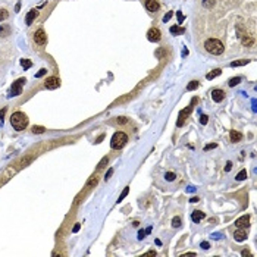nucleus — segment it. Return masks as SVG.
Masks as SVG:
<instances>
[{"mask_svg":"<svg viewBox=\"0 0 257 257\" xmlns=\"http://www.w3.org/2000/svg\"><path fill=\"white\" fill-rule=\"evenodd\" d=\"M128 193H129V187H125V190L122 191V193H121V196H119V198H118V203H121L123 200V198H125V197L128 196Z\"/></svg>","mask_w":257,"mask_h":257,"instance_id":"obj_18","label":"nucleus"},{"mask_svg":"<svg viewBox=\"0 0 257 257\" xmlns=\"http://www.w3.org/2000/svg\"><path fill=\"white\" fill-rule=\"evenodd\" d=\"M106 163H107V157H103V159H102V162H100V165L97 166V169H102V168H103Z\"/></svg>","mask_w":257,"mask_h":257,"instance_id":"obj_29","label":"nucleus"},{"mask_svg":"<svg viewBox=\"0 0 257 257\" xmlns=\"http://www.w3.org/2000/svg\"><path fill=\"white\" fill-rule=\"evenodd\" d=\"M223 97H225V93L222 91V90H213V91H212V98H213L216 103L222 102Z\"/></svg>","mask_w":257,"mask_h":257,"instance_id":"obj_11","label":"nucleus"},{"mask_svg":"<svg viewBox=\"0 0 257 257\" xmlns=\"http://www.w3.org/2000/svg\"><path fill=\"white\" fill-rule=\"evenodd\" d=\"M144 237H146V231L141 229L140 232H138V239H144Z\"/></svg>","mask_w":257,"mask_h":257,"instance_id":"obj_34","label":"nucleus"},{"mask_svg":"<svg viewBox=\"0 0 257 257\" xmlns=\"http://www.w3.org/2000/svg\"><path fill=\"white\" fill-rule=\"evenodd\" d=\"M207 116H206V115H201V116H200V123H201V125H206V123H207Z\"/></svg>","mask_w":257,"mask_h":257,"instance_id":"obj_28","label":"nucleus"},{"mask_svg":"<svg viewBox=\"0 0 257 257\" xmlns=\"http://www.w3.org/2000/svg\"><path fill=\"white\" fill-rule=\"evenodd\" d=\"M198 201V198H197V197H193V198H191V203H197Z\"/></svg>","mask_w":257,"mask_h":257,"instance_id":"obj_42","label":"nucleus"},{"mask_svg":"<svg viewBox=\"0 0 257 257\" xmlns=\"http://www.w3.org/2000/svg\"><path fill=\"white\" fill-rule=\"evenodd\" d=\"M248 63V60L245 59V60H237V62H232L231 63V66L232 68H235V66H242V65H247Z\"/></svg>","mask_w":257,"mask_h":257,"instance_id":"obj_22","label":"nucleus"},{"mask_svg":"<svg viewBox=\"0 0 257 257\" xmlns=\"http://www.w3.org/2000/svg\"><path fill=\"white\" fill-rule=\"evenodd\" d=\"M196 88H198V81H191L190 84H188V87H187L188 91H193V90H196Z\"/></svg>","mask_w":257,"mask_h":257,"instance_id":"obj_19","label":"nucleus"},{"mask_svg":"<svg viewBox=\"0 0 257 257\" xmlns=\"http://www.w3.org/2000/svg\"><path fill=\"white\" fill-rule=\"evenodd\" d=\"M220 72H222L220 69H214V71H212V72H209L207 75H206V78H207L209 81H212V80H214L216 77H219Z\"/></svg>","mask_w":257,"mask_h":257,"instance_id":"obj_14","label":"nucleus"},{"mask_svg":"<svg viewBox=\"0 0 257 257\" xmlns=\"http://www.w3.org/2000/svg\"><path fill=\"white\" fill-rule=\"evenodd\" d=\"M250 225V216H241L239 219L235 220V226L238 228H248Z\"/></svg>","mask_w":257,"mask_h":257,"instance_id":"obj_9","label":"nucleus"},{"mask_svg":"<svg viewBox=\"0 0 257 257\" xmlns=\"http://www.w3.org/2000/svg\"><path fill=\"white\" fill-rule=\"evenodd\" d=\"M126 141H128L126 134H125V132H121V131H118V132H115L113 137H112L110 147H112V148H115V150H118V148H122V147L125 146V143H126Z\"/></svg>","mask_w":257,"mask_h":257,"instance_id":"obj_3","label":"nucleus"},{"mask_svg":"<svg viewBox=\"0 0 257 257\" xmlns=\"http://www.w3.org/2000/svg\"><path fill=\"white\" fill-rule=\"evenodd\" d=\"M10 123H12L13 129H16V131H24L27 128V125H28V118L25 113L22 112H15L10 118Z\"/></svg>","mask_w":257,"mask_h":257,"instance_id":"obj_1","label":"nucleus"},{"mask_svg":"<svg viewBox=\"0 0 257 257\" xmlns=\"http://www.w3.org/2000/svg\"><path fill=\"white\" fill-rule=\"evenodd\" d=\"M5 112H6V109H3L2 112H0V121L3 119V115H5Z\"/></svg>","mask_w":257,"mask_h":257,"instance_id":"obj_41","label":"nucleus"},{"mask_svg":"<svg viewBox=\"0 0 257 257\" xmlns=\"http://www.w3.org/2000/svg\"><path fill=\"white\" fill-rule=\"evenodd\" d=\"M187 191H190V193H193V191H194V188H193V187H188V188H187Z\"/></svg>","mask_w":257,"mask_h":257,"instance_id":"obj_44","label":"nucleus"},{"mask_svg":"<svg viewBox=\"0 0 257 257\" xmlns=\"http://www.w3.org/2000/svg\"><path fill=\"white\" fill-rule=\"evenodd\" d=\"M147 38L150 40V41H153V43H157L160 41V38H162V34H160V31L157 28H150L148 32H147Z\"/></svg>","mask_w":257,"mask_h":257,"instance_id":"obj_7","label":"nucleus"},{"mask_svg":"<svg viewBox=\"0 0 257 257\" xmlns=\"http://www.w3.org/2000/svg\"><path fill=\"white\" fill-rule=\"evenodd\" d=\"M244 179H247V171H242L239 172L238 175H237V181H244Z\"/></svg>","mask_w":257,"mask_h":257,"instance_id":"obj_20","label":"nucleus"},{"mask_svg":"<svg viewBox=\"0 0 257 257\" xmlns=\"http://www.w3.org/2000/svg\"><path fill=\"white\" fill-rule=\"evenodd\" d=\"M241 138H242V135L239 134V132L231 131V141H232V143H238V141H241Z\"/></svg>","mask_w":257,"mask_h":257,"instance_id":"obj_15","label":"nucleus"},{"mask_svg":"<svg viewBox=\"0 0 257 257\" xmlns=\"http://www.w3.org/2000/svg\"><path fill=\"white\" fill-rule=\"evenodd\" d=\"M231 168H232V163H231V162H228L226 163V168H225V171H231Z\"/></svg>","mask_w":257,"mask_h":257,"instance_id":"obj_38","label":"nucleus"},{"mask_svg":"<svg viewBox=\"0 0 257 257\" xmlns=\"http://www.w3.org/2000/svg\"><path fill=\"white\" fill-rule=\"evenodd\" d=\"M239 81H241L239 77H237V78H231V80H229V87H234V85H237V84H239Z\"/></svg>","mask_w":257,"mask_h":257,"instance_id":"obj_26","label":"nucleus"},{"mask_svg":"<svg viewBox=\"0 0 257 257\" xmlns=\"http://www.w3.org/2000/svg\"><path fill=\"white\" fill-rule=\"evenodd\" d=\"M7 18H9V12L6 9H0V21H5Z\"/></svg>","mask_w":257,"mask_h":257,"instance_id":"obj_21","label":"nucleus"},{"mask_svg":"<svg viewBox=\"0 0 257 257\" xmlns=\"http://www.w3.org/2000/svg\"><path fill=\"white\" fill-rule=\"evenodd\" d=\"M32 132H34V134H43L44 126H35V125H34V126H32Z\"/></svg>","mask_w":257,"mask_h":257,"instance_id":"obj_24","label":"nucleus"},{"mask_svg":"<svg viewBox=\"0 0 257 257\" xmlns=\"http://www.w3.org/2000/svg\"><path fill=\"white\" fill-rule=\"evenodd\" d=\"M112 173H113V169H112V168H110L109 171H107V173H106V176H104V179H106V181H107V179H109V178L112 176Z\"/></svg>","mask_w":257,"mask_h":257,"instance_id":"obj_33","label":"nucleus"},{"mask_svg":"<svg viewBox=\"0 0 257 257\" xmlns=\"http://www.w3.org/2000/svg\"><path fill=\"white\" fill-rule=\"evenodd\" d=\"M46 72H47L46 69H40V72H38V73H35V78H41V77H43V75H44Z\"/></svg>","mask_w":257,"mask_h":257,"instance_id":"obj_31","label":"nucleus"},{"mask_svg":"<svg viewBox=\"0 0 257 257\" xmlns=\"http://www.w3.org/2000/svg\"><path fill=\"white\" fill-rule=\"evenodd\" d=\"M146 9L148 12H157V10H159V2H157V0H147Z\"/></svg>","mask_w":257,"mask_h":257,"instance_id":"obj_10","label":"nucleus"},{"mask_svg":"<svg viewBox=\"0 0 257 257\" xmlns=\"http://www.w3.org/2000/svg\"><path fill=\"white\" fill-rule=\"evenodd\" d=\"M248 254H250V253H248V250H244V251H242V256H248Z\"/></svg>","mask_w":257,"mask_h":257,"instance_id":"obj_43","label":"nucleus"},{"mask_svg":"<svg viewBox=\"0 0 257 257\" xmlns=\"http://www.w3.org/2000/svg\"><path fill=\"white\" fill-rule=\"evenodd\" d=\"M184 28H181V27H176V25H175V27H171V32L172 34H184Z\"/></svg>","mask_w":257,"mask_h":257,"instance_id":"obj_17","label":"nucleus"},{"mask_svg":"<svg viewBox=\"0 0 257 257\" xmlns=\"http://www.w3.org/2000/svg\"><path fill=\"white\" fill-rule=\"evenodd\" d=\"M216 147V144H209V146L204 147V150H210V148H214Z\"/></svg>","mask_w":257,"mask_h":257,"instance_id":"obj_39","label":"nucleus"},{"mask_svg":"<svg viewBox=\"0 0 257 257\" xmlns=\"http://www.w3.org/2000/svg\"><path fill=\"white\" fill-rule=\"evenodd\" d=\"M59 85H60V80H59L57 77H50V78H47L46 82H44V87H46L47 90H56Z\"/></svg>","mask_w":257,"mask_h":257,"instance_id":"obj_6","label":"nucleus"},{"mask_svg":"<svg viewBox=\"0 0 257 257\" xmlns=\"http://www.w3.org/2000/svg\"><path fill=\"white\" fill-rule=\"evenodd\" d=\"M172 15H173L172 12H168V13H166L165 16H163V22H168V21H169V19L172 18Z\"/></svg>","mask_w":257,"mask_h":257,"instance_id":"obj_30","label":"nucleus"},{"mask_svg":"<svg viewBox=\"0 0 257 257\" xmlns=\"http://www.w3.org/2000/svg\"><path fill=\"white\" fill-rule=\"evenodd\" d=\"M21 65L24 66V69H28V68H31L32 63H31L30 60H27V59H22V60H21Z\"/></svg>","mask_w":257,"mask_h":257,"instance_id":"obj_27","label":"nucleus"},{"mask_svg":"<svg viewBox=\"0 0 257 257\" xmlns=\"http://www.w3.org/2000/svg\"><path fill=\"white\" fill-rule=\"evenodd\" d=\"M201 3L206 9H212V7L214 6V0H203Z\"/></svg>","mask_w":257,"mask_h":257,"instance_id":"obj_16","label":"nucleus"},{"mask_svg":"<svg viewBox=\"0 0 257 257\" xmlns=\"http://www.w3.org/2000/svg\"><path fill=\"white\" fill-rule=\"evenodd\" d=\"M234 238H235V241H238V242L245 241V239H247V231H245V228H239L238 231H235Z\"/></svg>","mask_w":257,"mask_h":257,"instance_id":"obj_8","label":"nucleus"},{"mask_svg":"<svg viewBox=\"0 0 257 257\" xmlns=\"http://www.w3.org/2000/svg\"><path fill=\"white\" fill-rule=\"evenodd\" d=\"M146 256H156V251H147Z\"/></svg>","mask_w":257,"mask_h":257,"instance_id":"obj_40","label":"nucleus"},{"mask_svg":"<svg viewBox=\"0 0 257 257\" xmlns=\"http://www.w3.org/2000/svg\"><path fill=\"white\" fill-rule=\"evenodd\" d=\"M178 13V19H179V24H182V21H184V15L181 12H176Z\"/></svg>","mask_w":257,"mask_h":257,"instance_id":"obj_36","label":"nucleus"},{"mask_svg":"<svg viewBox=\"0 0 257 257\" xmlns=\"http://www.w3.org/2000/svg\"><path fill=\"white\" fill-rule=\"evenodd\" d=\"M201 248H203V250H209V248H210V244L206 242V241H203V242H201Z\"/></svg>","mask_w":257,"mask_h":257,"instance_id":"obj_32","label":"nucleus"},{"mask_svg":"<svg viewBox=\"0 0 257 257\" xmlns=\"http://www.w3.org/2000/svg\"><path fill=\"white\" fill-rule=\"evenodd\" d=\"M175 178H176V175H175L173 172H166V173H165V179H166V181H173Z\"/></svg>","mask_w":257,"mask_h":257,"instance_id":"obj_23","label":"nucleus"},{"mask_svg":"<svg viewBox=\"0 0 257 257\" xmlns=\"http://www.w3.org/2000/svg\"><path fill=\"white\" fill-rule=\"evenodd\" d=\"M25 82H27L25 78H19V80L15 81V82H13V85H12V88H10V94H9V97H12V96H19L21 91H22V85H24Z\"/></svg>","mask_w":257,"mask_h":257,"instance_id":"obj_4","label":"nucleus"},{"mask_svg":"<svg viewBox=\"0 0 257 257\" xmlns=\"http://www.w3.org/2000/svg\"><path fill=\"white\" fill-rule=\"evenodd\" d=\"M96 184H97V179H96V178H91V179L88 181V184H87V185L90 187V185H96Z\"/></svg>","mask_w":257,"mask_h":257,"instance_id":"obj_35","label":"nucleus"},{"mask_svg":"<svg viewBox=\"0 0 257 257\" xmlns=\"http://www.w3.org/2000/svg\"><path fill=\"white\" fill-rule=\"evenodd\" d=\"M38 16V10L37 9H31L30 13L27 15V19H25V22H27V25H31L32 24V21Z\"/></svg>","mask_w":257,"mask_h":257,"instance_id":"obj_12","label":"nucleus"},{"mask_svg":"<svg viewBox=\"0 0 257 257\" xmlns=\"http://www.w3.org/2000/svg\"><path fill=\"white\" fill-rule=\"evenodd\" d=\"M34 41H35V44H38V46H44V44L47 43V35H46V32H44V30H40L35 31V34H34Z\"/></svg>","mask_w":257,"mask_h":257,"instance_id":"obj_5","label":"nucleus"},{"mask_svg":"<svg viewBox=\"0 0 257 257\" xmlns=\"http://www.w3.org/2000/svg\"><path fill=\"white\" fill-rule=\"evenodd\" d=\"M204 47H206V50H207L209 53H212V55H222L223 53V44H222V41H219V40H216V38H209L207 41L204 43Z\"/></svg>","mask_w":257,"mask_h":257,"instance_id":"obj_2","label":"nucleus"},{"mask_svg":"<svg viewBox=\"0 0 257 257\" xmlns=\"http://www.w3.org/2000/svg\"><path fill=\"white\" fill-rule=\"evenodd\" d=\"M80 228H81V225H80V223H77V225L73 226L72 231H73V232H78V231H80Z\"/></svg>","mask_w":257,"mask_h":257,"instance_id":"obj_37","label":"nucleus"},{"mask_svg":"<svg viewBox=\"0 0 257 257\" xmlns=\"http://www.w3.org/2000/svg\"><path fill=\"white\" fill-rule=\"evenodd\" d=\"M172 226L173 228L181 226V218H173V219H172Z\"/></svg>","mask_w":257,"mask_h":257,"instance_id":"obj_25","label":"nucleus"},{"mask_svg":"<svg viewBox=\"0 0 257 257\" xmlns=\"http://www.w3.org/2000/svg\"><path fill=\"white\" fill-rule=\"evenodd\" d=\"M191 219H193V222H200L201 219H204V213L200 212V210H196L191 214Z\"/></svg>","mask_w":257,"mask_h":257,"instance_id":"obj_13","label":"nucleus"}]
</instances>
